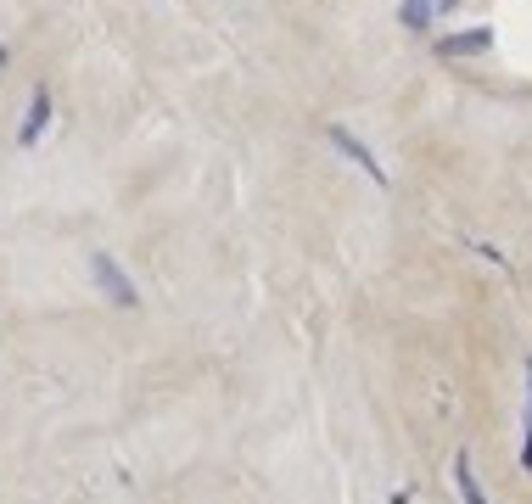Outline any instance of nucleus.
Wrapping results in <instances>:
<instances>
[{"label": "nucleus", "instance_id": "1", "mask_svg": "<svg viewBox=\"0 0 532 504\" xmlns=\"http://www.w3.org/2000/svg\"><path fill=\"white\" fill-rule=\"evenodd\" d=\"M90 275H96V286H101V292H107L118 308H135V303H140L135 280L124 275V264H118L112 252H90Z\"/></svg>", "mask_w": 532, "mask_h": 504}, {"label": "nucleus", "instance_id": "2", "mask_svg": "<svg viewBox=\"0 0 532 504\" xmlns=\"http://www.w3.org/2000/svg\"><path fill=\"white\" fill-rule=\"evenodd\" d=\"M325 135H331V146H336V152H342V157H348V163L359 168V174H370V180H376V185H387V168L376 163V152H370V146H364V140L353 135L348 124H331V129H325Z\"/></svg>", "mask_w": 532, "mask_h": 504}, {"label": "nucleus", "instance_id": "3", "mask_svg": "<svg viewBox=\"0 0 532 504\" xmlns=\"http://www.w3.org/2000/svg\"><path fill=\"white\" fill-rule=\"evenodd\" d=\"M51 129V90H34L28 96V118H23V129H17V146H40V135Z\"/></svg>", "mask_w": 532, "mask_h": 504}, {"label": "nucleus", "instance_id": "4", "mask_svg": "<svg viewBox=\"0 0 532 504\" xmlns=\"http://www.w3.org/2000/svg\"><path fill=\"white\" fill-rule=\"evenodd\" d=\"M448 6H454V0H404V23L415 28V34H426V28H432V17L448 12Z\"/></svg>", "mask_w": 532, "mask_h": 504}, {"label": "nucleus", "instance_id": "5", "mask_svg": "<svg viewBox=\"0 0 532 504\" xmlns=\"http://www.w3.org/2000/svg\"><path fill=\"white\" fill-rule=\"evenodd\" d=\"M493 34L488 28H476V34H454V40H437V51L443 56H476V51H488Z\"/></svg>", "mask_w": 532, "mask_h": 504}, {"label": "nucleus", "instance_id": "6", "mask_svg": "<svg viewBox=\"0 0 532 504\" xmlns=\"http://www.w3.org/2000/svg\"><path fill=\"white\" fill-rule=\"evenodd\" d=\"M454 482H460L465 504H488V493H482V482H476V471H471V454H454Z\"/></svg>", "mask_w": 532, "mask_h": 504}, {"label": "nucleus", "instance_id": "7", "mask_svg": "<svg viewBox=\"0 0 532 504\" xmlns=\"http://www.w3.org/2000/svg\"><path fill=\"white\" fill-rule=\"evenodd\" d=\"M521 471L532 476V359H527V432H521Z\"/></svg>", "mask_w": 532, "mask_h": 504}, {"label": "nucleus", "instance_id": "8", "mask_svg": "<svg viewBox=\"0 0 532 504\" xmlns=\"http://www.w3.org/2000/svg\"><path fill=\"white\" fill-rule=\"evenodd\" d=\"M0 68H6V51H0Z\"/></svg>", "mask_w": 532, "mask_h": 504}, {"label": "nucleus", "instance_id": "9", "mask_svg": "<svg viewBox=\"0 0 532 504\" xmlns=\"http://www.w3.org/2000/svg\"><path fill=\"white\" fill-rule=\"evenodd\" d=\"M398 504H404V499H398Z\"/></svg>", "mask_w": 532, "mask_h": 504}]
</instances>
